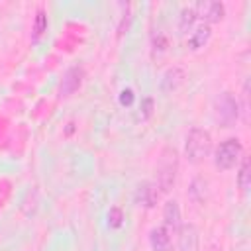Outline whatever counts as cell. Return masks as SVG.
<instances>
[{
	"instance_id": "obj_15",
	"label": "cell",
	"mask_w": 251,
	"mask_h": 251,
	"mask_svg": "<svg viewBox=\"0 0 251 251\" xmlns=\"http://www.w3.org/2000/svg\"><path fill=\"white\" fill-rule=\"evenodd\" d=\"M47 31V14L45 10H37L33 18V39H39Z\"/></svg>"
},
{
	"instance_id": "obj_12",
	"label": "cell",
	"mask_w": 251,
	"mask_h": 251,
	"mask_svg": "<svg viewBox=\"0 0 251 251\" xmlns=\"http://www.w3.org/2000/svg\"><path fill=\"white\" fill-rule=\"evenodd\" d=\"M149 243L153 251H169L171 247V231L165 226H157L149 231Z\"/></svg>"
},
{
	"instance_id": "obj_6",
	"label": "cell",
	"mask_w": 251,
	"mask_h": 251,
	"mask_svg": "<svg viewBox=\"0 0 251 251\" xmlns=\"http://www.w3.org/2000/svg\"><path fill=\"white\" fill-rule=\"evenodd\" d=\"M192 8L196 12V18L202 20L206 25L220 22L224 18V14H226V8H224L222 2H198Z\"/></svg>"
},
{
	"instance_id": "obj_16",
	"label": "cell",
	"mask_w": 251,
	"mask_h": 251,
	"mask_svg": "<svg viewBox=\"0 0 251 251\" xmlns=\"http://www.w3.org/2000/svg\"><path fill=\"white\" fill-rule=\"evenodd\" d=\"M122 224H124V212H122V208L120 206H112L110 212H108V226L114 227V229H118V227H122Z\"/></svg>"
},
{
	"instance_id": "obj_3",
	"label": "cell",
	"mask_w": 251,
	"mask_h": 251,
	"mask_svg": "<svg viewBox=\"0 0 251 251\" xmlns=\"http://www.w3.org/2000/svg\"><path fill=\"white\" fill-rule=\"evenodd\" d=\"M243 155V145L237 137H227L226 141H222L216 151H214V165L220 171H229L235 167V163L241 159Z\"/></svg>"
},
{
	"instance_id": "obj_13",
	"label": "cell",
	"mask_w": 251,
	"mask_h": 251,
	"mask_svg": "<svg viewBox=\"0 0 251 251\" xmlns=\"http://www.w3.org/2000/svg\"><path fill=\"white\" fill-rule=\"evenodd\" d=\"M237 184H239L241 192H249V186H251V161H249V157H243V161H241V167L237 173Z\"/></svg>"
},
{
	"instance_id": "obj_1",
	"label": "cell",
	"mask_w": 251,
	"mask_h": 251,
	"mask_svg": "<svg viewBox=\"0 0 251 251\" xmlns=\"http://www.w3.org/2000/svg\"><path fill=\"white\" fill-rule=\"evenodd\" d=\"M176 171H178V153L175 147H165L159 155V161H157V188L159 192H169L176 180Z\"/></svg>"
},
{
	"instance_id": "obj_5",
	"label": "cell",
	"mask_w": 251,
	"mask_h": 251,
	"mask_svg": "<svg viewBox=\"0 0 251 251\" xmlns=\"http://www.w3.org/2000/svg\"><path fill=\"white\" fill-rule=\"evenodd\" d=\"M82 80H84V69L80 65H75V67L67 69V73L63 75V78L59 82V96L67 98V96L75 94L80 88Z\"/></svg>"
},
{
	"instance_id": "obj_2",
	"label": "cell",
	"mask_w": 251,
	"mask_h": 251,
	"mask_svg": "<svg viewBox=\"0 0 251 251\" xmlns=\"http://www.w3.org/2000/svg\"><path fill=\"white\" fill-rule=\"evenodd\" d=\"M212 151V135L202 127H192L184 141V153L190 163H202Z\"/></svg>"
},
{
	"instance_id": "obj_19",
	"label": "cell",
	"mask_w": 251,
	"mask_h": 251,
	"mask_svg": "<svg viewBox=\"0 0 251 251\" xmlns=\"http://www.w3.org/2000/svg\"><path fill=\"white\" fill-rule=\"evenodd\" d=\"M151 106H153V100L151 98H145L143 100V118H149L151 116Z\"/></svg>"
},
{
	"instance_id": "obj_7",
	"label": "cell",
	"mask_w": 251,
	"mask_h": 251,
	"mask_svg": "<svg viewBox=\"0 0 251 251\" xmlns=\"http://www.w3.org/2000/svg\"><path fill=\"white\" fill-rule=\"evenodd\" d=\"M159 196H161V192H159L157 184L147 180V182H141V184L135 188L133 200H135L139 206H143V208H153V206L157 204Z\"/></svg>"
},
{
	"instance_id": "obj_18",
	"label": "cell",
	"mask_w": 251,
	"mask_h": 251,
	"mask_svg": "<svg viewBox=\"0 0 251 251\" xmlns=\"http://www.w3.org/2000/svg\"><path fill=\"white\" fill-rule=\"evenodd\" d=\"M120 104L122 106H131L133 104V90L131 88H126L120 92Z\"/></svg>"
},
{
	"instance_id": "obj_9",
	"label": "cell",
	"mask_w": 251,
	"mask_h": 251,
	"mask_svg": "<svg viewBox=\"0 0 251 251\" xmlns=\"http://www.w3.org/2000/svg\"><path fill=\"white\" fill-rule=\"evenodd\" d=\"M163 220H165V227L169 231H178L180 224V208L176 200H167L163 206Z\"/></svg>"
},
{
	"instance_id": "obj_14",
	"label": "cell",
	"mask_w": 251,
	"mask_h": 251,
	"mask_svg": "<svg viewBox=\"0 0 251 251\" xmlns=\"http://www.w3.org/2000/svg\"><path fill=\"white\" fill-rule=\"evenodd\" d=\"M196 20H198V18H196V12H194V8H192V6L182 8L180 18H178V29H180L182 33H186V31L194 25V22H196Z\"/></svg>"
},
{
	"instance_id": "obj_10",
	"label": "cell",
	"mask_w": 251,
	"mask_h": 251,
	"mask_svg": "<svg viewBox=\"0 0 251 251\" xmlns=\"http://www.w3.org/2000/svg\"><path fill=\"white\" fill-rule=\"evenodd\" d=\"M210 35H212L210 25L200 24L198 27H194V29L190 31V35H188V39H186V47H188L190 51H198V49H202V47L210 41Z\"/></svg>"
},
{
	"instance_id": "obj_4",
	"label": "cell",
	"mask_w": 251,
	"mask_h": 251,
	"mask_svg": "<svg viewBox=\"0 0 251 251\" xmlns=\"http://www.w3.org/2000/svg\"><path fill=\"white\" fill-rule=\"evenodd\" d=\"M216 122L224 127H231L239 118V102L231 92H222L214 102Z\"/></svg>"
},
{
	"instance_id": "obj_8",
	"label": "cell",
	"mask_w": 251,
	"mask_h": 251,
	"mask_svg": "<svg viewBox=\"0 0 251 251\" xmlns=\"http://www.w3.org/2000/svg\"><path fill=\"white\" fill-rule=\"evenodd\" d=\"M176 233H178V251H198L200 237L194 224H182Z\"/></svg>"
},
{
	"instance_id": "obj_11",
	"label": "cell",
	"mask_w": 251,
	"mask_h": 251,
	"mask_svg": "<svg viewBox=\"0 0 251 251\" xmlns=\"http://www.w3.org/2000/svg\"><path fill=\"white\" fill-rule=\"evenodd\" d=\"M184 82V71L180 67H171L165 71L161 78V90L163 92H175Z\"/></svg>"
},
{
	"instance_id": "obj_17",
	"label": "cell",
	"mask_w": 251,
	"mask_h": 251,
	"mask_svg": "<svg viewBox=\"0 0 251 251\" xmlns=\"http://www.w3.org/2000/svg\"><path fill=\"white\" fill-rule=\"evenodd\" d=\"M151 45H153V53H157V55L165 53V49H167V39H165V35H163L161 31L153 33V37H151Z\"/></svg>"
}]
</instances>
